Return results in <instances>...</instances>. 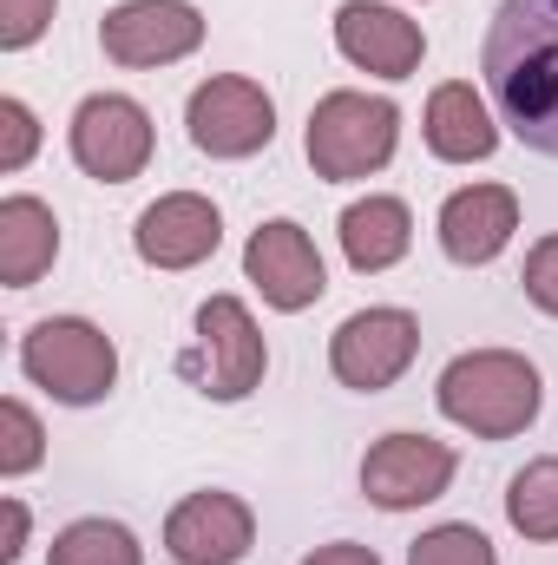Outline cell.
Wrapping results in <instances>:
<instances>
[{
    "label": "cell",
    "instance_id": "obj_19",
    "mask_svg": "<svg viewBox=\"0 0 558 565\" xmlns=\"http://www.w3.org/2000/svg\"><path fill=\"white\" fill-rule=\"evenodd\" d=\"M506 520H513V533L533 540V546H552L558 540V454L526 460V467L506 480Z\"/></svg>",
    "mask_w": 558,
    "mask_h": 565
},
{
    "label": "cell",
    "instance_id": "obj_6",
    "mask_svg": "<svg viewBox=\"0 0 558 565\" xmlns=\"http://www.w3.org/2000/svg\"><path fill=\"white\" fill-rule=\"evenodd\" d=\"M420 355V322L415 309H395V302H375V309H355L335 335H329V369L342 388L355 395H382L395 388Z\"/></svg>",
    "mask_w": 558,
    "mask_h": 565
},
{
    "label": "cell",
    "instance_id": "obj_13",
    "mask_svg": "<svg viewBox=\"0 0 558 565\" xmlns=\"http://www.w3.org/2000/svg\"><path fill=\"white\" fill-rule=\"evenodd\" d=\"M217 244H224V217L204 191H164L132 224V250L151 270H197L204 257H217Z\"/></svg>",
    "mask_w": 558,
    "mask_h": 565
},
{
    "label": "cell",
    "instance_id": "obj_3",
    "mask_svg": "<svg viewBox=\"0 0 558 565\" xmlns=\"http://www.w3.org/2000/svg\"><path fill=\"white\" fill-rule=\"evenodd\" d=\"M401 145V106L382 99V93H322L309 106V126H302V151L315 164V178L329 184H355V178H375Z\"/></svg>",
    "mask_w": 558,
    "mask_h": 565
},
{
    "label": "cell",
    "instance_id": "obj_1",
    "mask_svg": "<svg viewBox=\"0 0 558 565\" xmlns=\"http://www.w3.org/2000/svg\"><path fill=\"white\" fill-rule=\"evenodd\" d=\"M480 73L500 126L526 151L558 158V0H500Z\"/></svg>",
    "mask_w": 558,
    "mask_h": 565
},
{
    "label": "cell",
    "instance_id": "obj_23",
    "mask_svg": "<svg viewBox=\"0 0 558 565\" xmlns=\"http://www.w3.org/2000/svg\"><path fill=\"white\" fill-rule=\"evenodd\" d=\"M40 145V119L26 99H0V171H20Z\"/></svg>",
    "mask_w": 558,
    "mask_h": 565
},
{
    "label": "cell",
    "instance_id": "obj_20",
    "mask_svg": "<svg viewBox=\"0 0 558 565\" xmlns=\"http://www.w3.org/2000/svg\"><path fill=\"white\" fill-rule=\"evenodd\" d=\"M46 565H144V546L132 540V526L93 513V520H73L53 533Z\"/></svg>",
    "mask_w": 558,
    "mask_h": 565
},
{
    "label": "cell",
    "instance_id": "obj_10",
    "mask_svg": "<svg viewBox=\"0 0 558 565\" xmlns=\"http://www.w3.org/2000/svg\"><path fill=\"white\" fill-rule=\"evenodd\" d=\"M99 46L112 66H132V73L171 66L204 46V13L191 0H119L99 20Z\"/></svg>",
    "mask_w": 558,
    "mask_h": 565
},
{
    "label": "cell",
    "instance_id": "obj_22",
    "mask_svg": "<svg viewBox=\"0 0 558 565\" xmlns=\"http://www.w3.org/2000/svg\"><path fill=\"white\" fill-rule=\"evenodd\" d=\"M40 460H46L40 415H33L20 395H7V402H0V473H7V480H20V473H33Z\"/></svg>",
    "mask_w": 558,
    "mask_h": 565
},
{
    "label": "cell",
    "instance_id": "obj_27",
    "mask_svg": "<svg viewBox=\"0 0 558 565\" xmlns=\"http://www.w3.org/2000/svg\"><path fill=\"white\" fill-rule=\"evenodd\" d=\"M20 553H26V507L7 500V546H0V565H13Z\"/></svg>",
    "mask_w": 558,
    "mask_h": 565
},
{
    "label": "cell",
    "instance_id": "obj_12",
    "mask_svg": "<svg viewBox=\"0 0 558 565\" xmlns=\"http://www.w3.org/2000/svg\"><path fill=\"white\" fill-rule=\"evenodd\" d=\"M335 46L348 66L375 73V79H415L427 60V33L388 0H342L335 7Z\"/></svg>",
    "mask_w": 558,
    "mask_h": 565
},
{
    "label": "cell",
    "instance_id": "obj_4",
    "mask_svg": "<svg viewBox=\"0 0 558 565\" xmlns=\"http://www.w3.org/2000/svg\"><path fill=\"white\" fill-rule=\"evenodd\" d=\"M20 375L66 408H93L119 382V349L86 316H46L20 335Z\"/></svg>",
    "mask_w": 558,
    "mask_h": 565
},
{
    "label": "cell",
    "instance_id": "obj_21",
    "mask_svg": "<svg viewBox=\"0 0 558 565\" xmlns=\"http://www.w3.org/2000/svg\"><path fill=\"white\" fill-rule=\"evenodd\" d=\"M408 565H500V553H493V540L480 526L447 520V526L420 533L415 546H408Z\"/></svg>",
    "mask_w": 558,
    "mask_h": 565
},
{
    "label": "cell",
    "instance_id": "obj_25",
    "mask_svg": "<svg viewBox=\"0 0 558 565\" xmlns=\"http://www.w3.org/2000/svg\"><path fill=\"white\" fill-rule=\"evenodd\" d=\"M519 282H526V302H533V309L558 316V237H539V244L526 250V270H519Z\"/></svg>",
    "mask_w": 558,
    "mask_h": 565
},
{
    "label": "cell",
    "instance_id": "obj_17",
    "mask_svg": "<svg viewBox=\"0 0 558 565\" xmlns=\"http://www.w3.org/2000/svg\"><path fill=\"white\" fill-rule=\"evenodd\" d=\"M335 231H342V257H348V270H362V277L395 270V264L408 257V244H415V217H408V204L388 198V191L355 198V204L342 211Z\"/></svg>",
    "mask_w": 558,
    "mask_h": 565
},
{
    "label": "cell",
    "instance_id": "obj_5",
    "mask_svg": "<svg viewBox=\"0 0 558 565\" xmlns=\"http://www.w3.org/2000/svg\"><path fill=\"white\" fill-rule=\"evenodd\" d=\"M178 375L211 395V402H244L264 388L270 375V342L257 329V316L237 302V296H204L197 302V335L191 349L178 355Z\"/></svg>",
    "mask_w": 558,
    "mask_h": 565
},
{
    "label": "cell",
    "instance_id": "obj_7",
    "mask_svg": "<svg viewBox=\"0 0 558 565\" xmlns=\"http://www.w3.org/2000/svg\"><path fill=\"white\" fill-rule=\"evenodd\" d=\"M184 126L204 158H257L277 139V99L244 73H217L184 99Z\"/></svg>",
    "mask_w": 558,
    "mask_h": 565
},
{
    "label": "cell",
    "instance_id": "obj_16",
    "mask_svg": "<svg viewBox=\"0 0 558 565\" xmlns=\"http://www.w3.org/2000/svg\"><path fill=\"white\" fill-rule=\"evenodd\" d=\"M420 139L440 164H480L500 151V113L466 86V79H447L427 93V113H420Z\"/></svg>",
    "mask_w": 558,
    "mask_h": 565
},
{
    "label": "cell",
    "instance_id": "obj_9",
    "mask_svg": "<svg viewBox=\"0 0 558 565\" xmlns=\"http://www.w3.org/2000/svg\"><path fill=\"white\" fill-rule=\"evenodd\" d=\"M453 467H460L453 447L433 440V434H382L362 454V493L382 513H415V507H433L453 487Z\"/></svg>",
    "mask_w": 558,
    "mask_h": 565
},
{
    "label": "cell",
    "instance_id": "obj_2",
    "mask_svg": "<svg viewBox=\"0 0 558 565\" xmlns=\"http://www.w3.org/2000/svg\"><path fill=\"white\" fill-rule=\"evenodd\" d=\"M433 402L453 427H466L473 440H513L539 422L546 408V382L519 349H466L440 369Z\"/></svg>",
    "mask_w": 558,
    "mask_h": 565
},
{
    "label": "cell",
    "instance_id": "obj_15",
    "mask_svg": "<svg viewBox=\"0 0 558 565\" xmlns=\"http://www.w3.org/2000/svg\"><path fill=\"white\" fill-rule=\"evenodd\" d=\"M440 250H447V264H460V270H480V264H493L506 244H513V231H519V198L506 191V184H460L447 204H440Z\"/></svg>",
    "mask_w": 558,
    "mask_h": 565
},
{
    "label": "cell",
    "instance_id": "obj_24",
    "mask_svg": "<svg viewBox=\"0 0 558 565\" xmlns=\"http://www.w3.org/2000/svg\"><path fill=\"white\" fill-rule=\"evenodd\" d=\"M53 7H60V0H0V46H7V53H26V46L53 26Z\"/></svg>",
    "mask_w": 558,
    "mask_h": 565
},
{
    "label": "cell",
    "instance_id": "obj_14",
    "mask_svg": "<svg viewBox=\"0 0 558 565\" xmlns=\"http://www.w3.org/2000/svg\"><path fill=\"white\" fill-rule=\"evenodd\" d=\"M257 546V513L237 493H184L164 520V553L178 565H237Z\"/></svg>",
    "mask_w": 558,
    "mask_h": 565
},
{
    "label": "cell",
    "instance_id": "obj_8",
    "mask_svg": "<svg viewBox=\"0 0 558 565\" xmlns=\"http://www.w3.org/2000/svg\"><path fill=\"white\" fill-rule=\"evenodd\" d=\"M66 145H73V164L86 178L132 184L151 164V113L126 93H93V99H79V113L66 126Z\"/></svg>",
    "mask_w": 558,
    "mask_h": 565
},
{
    "label": "cell",
    "instance_id": "obj_11",
    "mask_svg": "<svg viewBox=\"0 0 558 565\" xmlns=\"http://www.w3.org/2000/svg\"><path fill=\"white\" fill-rule=\"evenodd\" d=\"M244 277L257 282V296H264L270 309H282V316L315 309L322 289H329L322 250H315V237H309L296 217H270V224L250 231V244H244Z\"/></svg>",
    "mask_w": 558,
    "mask_h": 565
},
{
    "label": "cell",
    "instance_id": "obj_26",
    "mask_svg": "<svg viewBox=\"0 0 558 565\" xmlns=\"http://www.w3.org/2000/svg\"><path fill=\"white\" fill-rule=\"evenodd\" d=\"M302 565H382V559H375V546H362V540H329V546L302 553Z\"/></svg>",
    "mask_w": 558,
    "mask_h": 565
},
{
    "label": "cell",
    "instance_id": "obj_18",
    "mask_svg": "<svg viewBox=\"0 0 558 565\" xmlns=\"http://www.w3.org/2000/svg\"><path fill=\"white\" fill-rule=\"evenodd\" d=\"M53 257H60V217H53V204H40L26 191L0 198V282L7 289H33L53 270Z\"/></svg>",
    "mask_w": 558,
    "mask_h": 565
}]
</instances>
